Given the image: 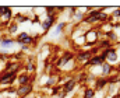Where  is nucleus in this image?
<instances>
[{
	"label": "nucleus",
	"instance_id": "f257e3e1",
	"mask_svg": "<svg viewBox=\"0 0 120 98\" xmlns=\"http://www.w3.org/2000/svg\"><path fill=\"white\" fill-rule=\"evenodd\" d=\"M17 73H10V71H0V86H7L11 87L14 83H17Z\"/></svg>",
	"mask_w": 120,
	"mask_h": 98
},
{
	"label": "nucleus",
	"instance_id": "f03ea898",
	"mask_svg": "<svg viewBox=\"0 0 120 98\" xmlns=\"http://www.w3.org/2000/svg\"><path fill=\"white\" fill-rule=\"evenodd\" d=\"M68 62H75V53L74 52H63L61 55H60L59 60L55 63V67L59 70V69H61L63 66H66Z\"/></svg>",
	"mask_w": 120,
	"mask_h": 98
},
{
	"label": "nucleus",
	"instance_id": "7ed1b4c3",
	"mask_svg": "<svg viewBox=\"0 0 120 98\" xmlns=\"http://www.w3.org/2000/svg\"><path fill=\"white\" fill-rule=\"evenodd\" d=\"M32 93H34V83L25 84V86H17V90H15L17 98H25Z\"/></svg>",
	"mask_w": 120,
	"mask_h": 98
},
{
	"label": "nucleus",
	"instance_id": "20e7f679",
	"mask_svg": "<svg viewBox=\"0 0 120 98\" xmlns=\"http://www.w3.org/2000/svg\"><path fill=\"white\" fill-rule=\"evenodd\" d=\"M56 17H57V14H53V16H46L42 21H41V27H42V30H43V32H48L53 25H55V23H56Z\"/></svg>",
	"mask_w": 120,
	"mask_h": 98
},
{
	"label": "nucleus",
	"instance_id": "39448f33",
	"mask_svg": "<svg viewBox=\"0 0 120 98\" xmlns=\"http://www.w3.org/2000/svg\"><path fill=\"white\" fill-rule=\"evenodd\" d=\"M75 86H77V81H75V78H74L73 76H70V77L66 80V83L61 86V91H63L66 95H68V94H71V93L74 91Z\"/></svg>",
	"mask_w": 120,
	"mask_h": 98
},
{
	"label": "nucleus",
	"instance_id": "423d86ee",
	"mask_svg": "<svg viewBox=\"0 0 120 98\" xmlns=\"http://www.w3.org/2000/svg\"><path fill=\"white\" fill-rule=\"evenodd\" d=\"M102 53L105 55V58H106V62L108 63H116L117 62V59H119V55H117V49L116 48H109V49H106V51H102Z\"/></svg>",
	"mask_w": 120,
	"mask_h": 98
},
{
	"label": "nucleus",
	"instance_id": "0eeeda50",
	"mask_svg": "<svg viewBox=\"0 0 120 98\" xmlns=\"http://www.w3.org/2000/svg\"><path fill=\"white\" fill-rule=\"evenodd\" d=\"M34 74H30V73H25L24 70L21 73H18L17 76V83L18 86H25V84H30V83H34Z\"/></svg>",
	"mask_w": 120,
	"mask_h": 98
},
{
	"label": "nucleus",
	"instance_id": "6e6552de",
	"mask_svg": "<svg viewBox=\"0 0 120 98\" xmlns=\"http://www.w3.org/2000/svg\"><path fill=\"white\" fill-rule=\"evenodd\" d=\"M99 77H109V76H112L113 74V71H115V66L110 65V63H108V62H105L103 65L99 67Z\"/></svg>",
	"mask_w": 120,
	"mask_h": 98
},
{
	"label": "nucleus",
	"instance_id": "1a4fd4ad",
	"mask_svg": "<svg viewBox=\"0 0 120 98\" xmlns=\"http://www.w3.org/2000/svg\"><path fill=\"white\" fill-rule=\"evenodd\" d=\"M22 67H24V71L25 73H30V74L36 73V60H35V58L34 56H28L27 63L22 66Z\"/></svg>",
	"mask_w": 120,
	"mask_h": 98
},
{
	"label": "nucleus",
	"instance_id": "9d476101",
	"mask_svg": "<svg viewBox=\"0 0 120 98\" xmlns=\"http://www.w3.org/2000/svg\"><path fill=\"white\" fill-rule=\"evenodd\" d=\"M91 58H92V55H91L90 51H84V49H80L77 53H75V60L77 62H80V63H85V62H88Z\"/></svg>",
	"mask_w": 120,
	"mask_h": 98
},
{
	"label": "nucleus",
	"instance_id": "9b49d317",
	"mask_svg": "<svg viewBox=\"0 0 120 98\" xmlns=\"http://www.w3.org/2000/svg\"><path fill=\"white\" fill-rule=\"evenodd\" d=\"M108 77H96L95 81H94V86L92 88H95V91H101V90H105L108 87Z\"/></svg>",
	"mask_w": 120,
	"mask_h": 98
},
{
	"label": "nucleus",
	"instance_id": "f8f14e48",
	"mask_svg": "<svg viewBox=\"0 0 120 98\" xmlns=\"http://www.w3.org/2000/svg\"><path fill=\"white\" fill-rule=\"evenodd\" d=\"M0 18H3L4 24L8 25L13 20V8L11 7H1V17Z\"/></svg>",
	"mask_w": 120,
	"mask_h": 98
},
{
	"label": "nucleus",
	"instance_id": "ddd939ff",
	"mask_svg": "<svg viewBox=\"0 0 120 98\" xmlns=\"http://www.w3.org/2000/svg\"><path fill=\"white\" fill-rule=\"evenodd\" d=\"M14 43H15V42H14V38H11V36H3V38H1V43H0V46H1L3 51H6V49L13 48Z\"/></svg>",
	"mask_w": 120,
	"mask_h": 98
},
{
	"label": "nucleus",
	"instance_id": "4468645a",
	"mask_svg": "<svg viewBox=\"0 0 120 98\" xmlns=\"http://www.w3.org/2000/svg\"><path fill=\"white\" fill-rule=\"evenodd\" d=\"M113 45H115V43H112V42H110V41H108L106 38L99 39V41H98V43H96V46L101 49V52H102V51H106V49H109V48H113Z\"/></svg>",
	"mask_w": 120,
	"mask_h": 98
},
{
	"label": "nucleus",
	"instance_id": "2eb2a0df",
	"mask_svg": "<svg viewBox=\"0 0 120 98\" xmlns=\"http://www.w3.org/2000/svg\"><path fill=\"white\" fill-rule=\"evenodd\" d=\"M57 77L56 76H53V74H50L49 76V78H48V81L45 83V86H43V88H52V87H55V86H57Z\"/></svg>",
	"mask_w": 120,
	"mask_h": 98
},
{
	"label": "nucleus",
	"instance_id": "dca6fc26",
	"mask_svg": "<svg viewBox=\"0 0 120 98\" xmlns=\"http://www.w3.org/2000/svg\"><path fill=\"white\" fill-rule=\"evenodd\" d=\"M96 95V91H95V88H92V87H85L84 88V94H82V98H95Z\"/></svg>",
	"mask_w": 120,
	"mask_h": 98
},
{
	"label": "nucleus",
	"instance_id": "f3484780",
	"mask_svg": "<svg viewBox=\"0 0 120 98\" xmlns=\"http://www.w3.org/2000/svg\"><path fill=\"white\" fill-rule=\"evenodd\" d=\"M105 38H106L108 41H110L112 43H113V42H117V35H116V32H115V30L106 31V32H105Z\"/></svg>",
	"mask_w": 120,
	"mask_h": 98
},
{
	"label": "nucleus",
	"instance_id": "a211bd4d",
	"mask_svg": "<svg viewBox=\"0 0 120 98\" xmlns=\"http://www.w3.org/2000/svg\"><path fill=\"white\" fill-rule=\"evenodd\" d=\"M30 18L25 16V14H22V13H18V14H15L14 16V21L17 23V24H22V23H27Z\"/></svg>",
	"mask_w": 120,
	"mask_h": 98
},
{
	"label": "nucleus",
	"instance_id": "6ab92c4d",
	"mask_svg": "<svg viewBox=\"0 0 120 98\" xmlns=\"http://www.w3.org/2000/svg\"><path fill=\"white\" fill-rule=\"evenodd\" d=\"M7 32L11 34V35L17 34V32H18V24H17L15 21H11V23L7 25Z\"/></svg>",
	"mask_w": 120,
	"mask_h": 98
},
{
	"label": "nucleus",
	"instance_id": "aec40b11",
	"mask_svg": "<svg viewBox=\"0 0 120 98\" xmlns=\"http://www.w3.org/2000/svg\"><path fill=\"white\" fill-rule=\"evenodd\" d=\"M119 83H120V78H119L117 74H115V76H109V77H108V84H109V86H112V84L116 86V84H119Z\"/></svg>",
	"mask_w": 120,
	"mask_h": 98
},
{
	"label": "nucleus",
	"instance_id": "412c9836",
	"mask_svg": "<svg viewBox=\"0 0 120 98\" xmlns=\"http://www.w3.org/2000/svg\"><path fill=\"white\" fill-rule=\"evenodd\" d=\"M45 13H46V16H53V14H57V7L48 6V7H45Z\"/></svg>",
	"mask_w": 120,
	"mask_h": 98
},
{
	"label": "nucleus",
	"instance_id": "4be33fe9",
	"mask_svg": "<svg viewBox=\"0 0 120 98\" xmlns=\"http://www.w3.org/2000/svg\"><path fill=\"white\" fill-rule=\"evenodd\" d=\"M60 93H61V86H60V84H57V86L52 87V91H50V97H56V95H59Z\"/></svg>",
	"mask_w": 120,
	"mask_h": 98
},
{
	"label": "nucleus",
	"instance_id": "5701e85b",
	"mask_svg": "<svg viewBox=\"0 0 120 98\" xmlns=\"http://www.w3.org/2000/svg\"><path fill=\"white\" fill-rule=\"evenodd\" d=\"M66 27H67V23H66V21H60L59 24L56 25V34H61Z\"/></svg>",
	"mask_w": 120,
	"mask_h": 98
},
{
	"label": "nucleus",
	"instance_id": "b1692460",
	"mask_svg": "<svg viewBox=\"0 0 120 98\" xmlns=\"http://www.w3.org/2000/svg\"><path fill=\"white\" fill-rule=\"evenodd\" d=\"M15 90H17V87H14V86H11V87H8V88H6L4 91H6V94H7V95H11V94H15Z\"/></svg>",
	"mask_w": 120,
	"mask_h": 98
},
{
	"label": "nucleus",
	"instance_id": "393cba45",
	"mask_svg": "<svg viewBox=\"0 0 120 98\" xmlns=\"http://www.w3.org/2000/svg\"><path fill=\"white\" fill-rule=\"evenodd\" d=\"M82 18H84V14H82V13H80V11H78V13H75L74 20H75L77 23H78V21H80V23H82Z\"/></svg>",
	"mask_w": 120,
	"mask_h": 98
},
{
	"label": "nucleus",
	"instance_id": "a878e982",
	"mask_svg": "<svg viewBox=\"0 0 120 98\" xmlns=\"http://www.w3.org/2000/svg\"><path fill=\"white\" fill-rule=\"evenodd\" d=\"M1 98H10V95H6V97H1Z\"/></svg>",
	"mask_w": 120,
	"mask_h": 98
},
{
	"label": "nucleus",
	"instance_id": "bb28decb",
	"mask_svg": "<svg viewBox=\"0 0 120 98\" xmlns=\"http://www.w3.org/2000/svg\"><path fill=\"white\" fill-rule=\"evenodd\" d=\"M1 38H3V36H1V35H0V43H1Z\"/></svg>",
	"mask_w": 120,
	"mask_h": 98
},
{
	"label": "nucleus",
	"instance_id": "cd10ccee",
	"mask_svg": "<svg viewBox=\"0 0 120 98\" xmlns=\"http://www.w3.org/2000/svg\"><path fill=\"white\" fill-rule=\"evenodd\" d=\"M117 76H119V78H120V71H119V73H117Z\"/></svg>",
	"mask_w": 120,
	"mask_h": 98
},
{
	"label": "nucleus",
	"instance_id": "c85d7f7f",
	"mask_svg": "<svg viewBox=\"0 0 120 98\" xmlns=\"http://www.w3.org/2000/svg\"><path fill=\"white\" fill-rule=\"evenodd\" d=\"M0 65H1V62H0Z\"/></svg>",
	"mask_w": 120,
	"mask_h": 98
}]
</instances>
